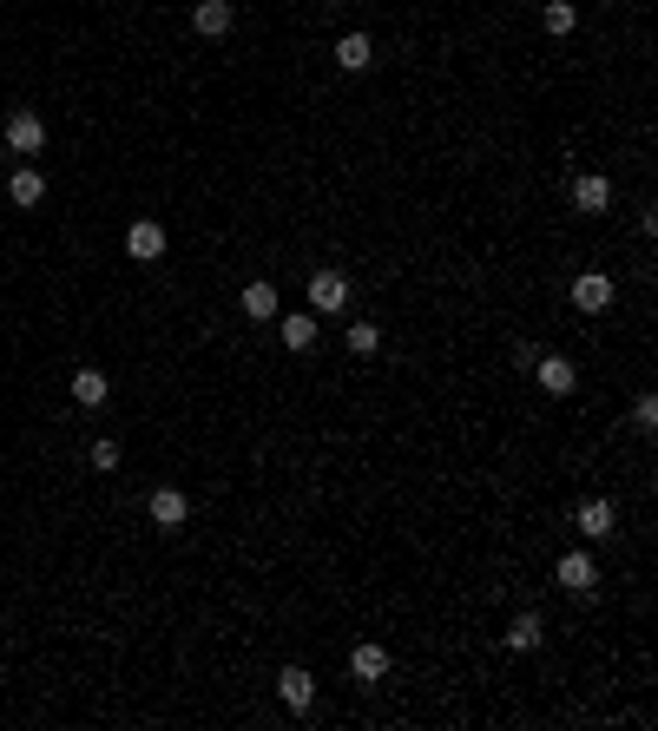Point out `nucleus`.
<instances>
[{"label": "nucleus", "mask_w": 658, "mask_h": 731, "mask_svg": "<svg viewBox=\"0 0 658 731\" xmlns=\"http://www.w3.org/2000/svg\"><path fill=\"white\" fill-rule=\"evenodd\" d=\"M106 396H112V382L99 376V369H73V402L79 409H99Z\"/></svg>", "instance_id": "obj_15"}, {"label": "nucleus", "mask_w": 658, "mask_h": 731, "mask_svg": "<svg viewBox=\"0 0 658 731\" xmlns=\"http://www.w3.org/2000/svg\"><path fill=\"white\" fill-rule=\"evenodd\" d=\"M126 257H139V264H152V257H165V224H152V218H139L126 231Z\"/></svg>", "instance_id": "obj_8"}, {"label": "nucleus", "mask_w": 658, "mask_h": 731, "mask_svg": "<svg viewBox=\"0 0 658 731\" xmlns=\"http://www.w3.org/2000/svg\"><path fill=\"white\" fill-rule=\"evenodd\" d=\"M632 429H639V435H652V429H658V402H652V396L632 402Z\"/></svg>", "instance_id": "obj_21"}, {"label": "nucleus", "mask_w": 658, "mask_h": 731, "mask_svg": "<svg viewBox=\"0 0 658 731\" xmlns=\"http://www.w3.org/2000/svg\"><path fill=\"white\" fill-rule=\"evenodd\" d=\"M277 699L290 705V712H310V699H316V679L303 666H283L277 672Z\"/></svg>", "instance_id": "obj_7"}, {"label": "nucleus", "mask_w": 658, "mask_h": 731, "mask_svg": "<svg viewBox=\"0 0 658 731\" xmlns=\"http://www.w3.org/2000/svg\"><path fill=\"white\" fill-rule=\"evenodd\" d=\"M283 350H316V317H283Z\"/></svg>", "instance_id": "obj_18"}, {"label": "nucleus", "mask_w": 658, "mask_h": 731, "mask_svg": "<svg viewBox=\"0 0 658 731\" xmlns=\"http://www.w3.org/2000/svg\"><path fill=\"white\" fill-rule=\"evenodd\" d=\"M237 303H244V317H251V323H270V317H277V284H244V297H237Z\"/></svg>", "instance_id": "obj_16"}, {"label": "nucleus", "mask_w": 658, "mask_h": 731, "mask_svg": "<svg viewBox=\"0 0 658 731\" xmlns=\"http://www.w3.org/2000/svg\"><path fill=\"white\" fill-rule=\"evenodd\" d=\"M573 527H580L586 541H606V534H619V514H612V501H580V514H573Z\"/></svg>", "instance_id": "obj_4"}, {"label": "nucleus", "mask_w": 658, "mask_h": 731, "mask_svg": "<svg viewBox=\"0 0 658 731\" xmlns=\"http://www.w3.org/2000/svg\"><path fill=\"white\" fill-rule=\"evenodd\" d=\"M349 303V277L343 271H316L310 277V310H343Z\"/></svg>", "instance_id": "obj_9"}, {"label": "nucleus", "mask_w": 658, "mask_h": 731, "mask_svg": "<svg viewBox=\"0 0 658 731\" xmlns=\"http://www.w3.org/2000/svg\"><path fill=\"white\" fill-rule=\"evenodd\" d=\"M540 20H547V33H560V40H566V33L580 27V7H573V0H547V14H540Z\"/></svg>", "instance_id": "obj_19"}, {"label": "nucleus", "mask_w": 658, "mask_h": 731, "mask_svg": "<svg viewBox=\"0 0 658 731\" xmlns=\"http://www.w3.org/2000/svg\"><path fill=\"white\" fill-rule=\"evenodd\" d=\"M573 211H586V218L612 211V185L599 172H580V178H573Z\"/></svg>", "instance_id": "obj_6"}, {"label": "nucleus", "mask_w": 658, "mask_h": 731, "mask_svg": "<svg viewBox=\"0 0 658 731\" xmlns=\"http://www.w3.org/2000/svg\"><path fill=\"white\" fill-rule=\"evenodd\" d=\"M553 580H560V587H573V593H586V587L599 580V567H593V554H580V547H573V554H560Z\"/></svg>", "instance_id": "obj_10"}, {"label": "nucleus", "mask_w": 658, "mask_h": 731, "mask_svg": "<svg viewBox=\"0 0 658 731\" xmlns=\"http://www.w3.org/2000/svg\"><path fill=\"white\" fill-rule=\"evenodd\" d=\"M369 60H376V47H369V33H343V40H336V66H343V73H362Z\"/></svg>", "instance_id": "obj_14"}, {"label": "nucleus", "mask_w": 658, "mask_h": 731, "mask_svg": "<svg viewBox=\"0 0 658 731\" xmlns=\"http://www.w3.org/2000/svg\"><path fill=\"white\" fill-rule=\"evenodd\" d=\"M533 376H540V389H547V396H573V363H566V356H540V363H533Z\"/></svg>", "instance_id": "obj_11"}, {"label": "nucleus", "mask_w": 658, "mask_h": 731, "mask_svg": "<svg viewBox=\"0 0 658 731\" xmlns=\"http://www.w3.org/2000/svg\"><path fill=\"white\" fill-rule=\"evenodd\" d=\"M145 514H152V527H185V521H191V501H185L178 488H152Z\"/></svg>", "instance_id": "obj_5"}, {"label": "nucleus", "mask_w": 658, "mask_h": 731, "mask_svg": "<svg viewBox=\"0 0 658 731\" xmlns=\"http://www.w3.org/2000/svg\"><path fill=\"white\" fill-rule=\"evenodd\" d=\"M7 198H14L20 211H33V205H40V198H47V178L33 172V165H20V172L7 178Z\"/></svg>", "instance_id": "obj_12"}, {"label": "nucleus", "mask_w": 658, "mask_h": 731, "mask_svg": "<svg viewBox=\"0 0 658 731\" xmlns=\"http://www.w3.org/2000/svg\"><path fill=\"white\" fill-rule=\"evenodd\" d=\"M547 639V626H540V613H514V626H507V652H533Z\"/></svg>", "instance_id": "obj_17"}, {"label": "nucleus", "mask_w": 658, "mask_h": 731, "mask_svg": "<svg viewBox=\"0 0 658 731\" xmlns=\"http://www.w3.org/2000/svg\"><path fill=\"white\" fill-rule=\"evenodd\" d=\"M231 0H191V27H198V40H224L231 33Z\"/></svg>", "instance_id": "obj_2"}, {"label": "nucleus", "mask_w": 658, "mask_h": 731, "mask_svg": "<svg viewBox=\"0 0 658 731\" xmlns=\"http://www.w3.org/2000/svg\"><path fill=\"white\" fill-rule=\"evenodd\" d=\"M573 310H580V317H599V310H612V277H599V271L573 277Z\"/></svg>", "instance_id": "obj_1"}, {"label": "nucleus", "mask_w": 658, "mask_h": 731, "mask_svg": "<svg viewBox=\"0 0 658 731\" xmlns=\"http://www.w3.org/2000/svg\"><path fill=\"white\" fill-rule=\"evenodd\" d=\"M40 145H47V119H40V112H14V119H7V152H40Z\"/></svg>", "instance_id": "obj_3"}, {"label": "nucleus", "mask_w": 658, "mask_h": 731, "mask_svg": "<svg viewBox=\"0 0 658 731\" xmlns=\"http://www.w3.org/2000/svg\"><path fill=\"white\" fill-rule=\"evenodd\" d=\"M349 672H356V679H369V685H376V679H389V652L362 639V646L349 652Z\"/></svg>", "instance_id": "obj_13"}, {"label": "nucleus", "mask_w": 658, "mask_h": 731, "mask_svg": "<svg viewBox=\"0 0 658 731\" xmlns=\"http://www.w3.org/2000/svg\"><path fill=\"white\" fill-rule=\"evenodd\" d=\"M376 350H382L376 323H349V356H376Z\"/></svg>", "instance_id": "obj_20"}, {"label": "nucleus", "mask_w": 658, "mask_h": 731, "mask_svg": "<svg viewBox=\"0 0 658 731\" xmlns=\"http://www.w3.org/2000/svg\"><path fill=\"white\" fill-rule=\"evenodd\" d=\"M93 468L112 475V468H119V442H93Z\"/></svg>", "instance_id": "obj_22"}]
</instances>
